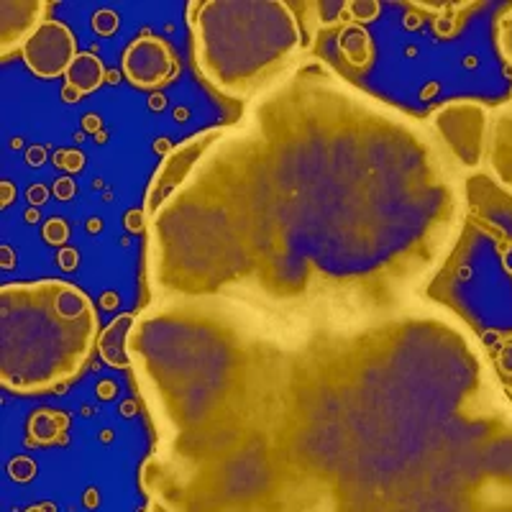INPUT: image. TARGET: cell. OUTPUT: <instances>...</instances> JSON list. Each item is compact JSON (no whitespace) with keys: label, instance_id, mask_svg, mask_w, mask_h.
I'll list each match as a JSON object with an SVG mask.
<instances>
[{"label":"cell","instance_id":"8992f818","mask_svg":"<svg viewBox=\"0 0 512 512\" xmlns=\"http://www.w3.org/2000/svg\"><path fill=\"white\" fill-rule=\"evenodd\" d=\"M216 139L218 134L208 131V134L198 136V139L185 141L177 152H172V157L162 164V169H159L157 177H154L152 192H149V205H146V208H149V216H152L154 210H157L164 200L172 198V192H175L177 187L192 175V169H195L198 159L203 157L205 149H208Z\"/></svg>","mask_w":512,"mask_h":512},{"label":"cell","instance_id":"30bf717a","mask_svg":"<svg viewBox=\"0 0 512 512\" xmlns=\"http://www.w3.org/2000/svg\"><path fill=\"white\" fill-rule=\"evenodd\" d=\"M3 8H6V11H11V16L13 13H26V18H34L36 11H39V6H36V3H3ZM24 31H29V26L18 21L16 26H11V29L3 31V44H6V47L8 44H13L18 36L24 34Z\"/></svg>","mask_w":512,"mask_h":512},{"label":"cell","instance_id":"ba28073f","mask_svg":"<svg viewBox=\"0 0 512 512\" xmlns=\"http://www.w3.org/2000/svg\"><path fill=\"white\" fill-rule=\"evenodd\" d=\"M67 77H70V85H75L80 93H88V90H93L98 85L100 77H103V67H100L98 59L80 57L77 62H72L70 75Z\"/></svg>","mask_w":512,"mask_h":512},{"label":"cell","instance_id":"52a82bcc","mask_svg":"<svg viewBox=\"0 0 512 512\" xmlns=\"http://www.w3.org/2000/svg\"><path fill=\"white\" fill-rule=\"evenodd\" d=\"M489 167L502 190L512 192V100L497 108L495 121H492Z\"/></svg>","mask_w":512,"mask_h":512},{"label":"cell","instance_id":"9c48e42d","mask_svg":"<svg viewBox=\"0 0 512 512\" xmlns=\"http://www.w3.org/2000/svg\"><path fill=\"white\" fill-rule=\"evenodd\" d=\"M497 47H500V57L507 64V70H512V6L497 21Z\"/></svg>","mask_w":512,"mask_h":512},{"label":"cell","instance_id":"277c9868","mask_svg":"<svg viewBox=\"0 0 512 512\" xmlns=\"http://www.w3.org/2000/svg\"><path fill=\"white\" fill-rule=\"evenodd\" d=\"M75 52V39L62 24L47 21L26 39V62L39 77H57L67 70Z\"/></svg>","mask_w":512,"mask_h":512},{"label":"cell","instance_id":"5b68a950","mask_svg":"<svg viewBox=\"0 0 512 512\" xmlns=\"http://www.w3.org/2000/svg\"><path fill=\"white\" fill-rule=\"evenodd\" d=\"M123 67H126L128 80H134L141 88H154V85L169 82V77L175 75L177 59L162 39L144 36L128 47Z\"/></svg>","mask_w":512,"mask_h":512},{"label":"cell","instance_id":"7a4b0ae2","mask_svg":"<svg viewBox=\"0 0 512 512\" xmlns=\"http://www.w3.org/2000/svg\"><path fill=\"white\" fill-rule=\"evenodd\" d=\"M205 11L236 39L198 26L200 67L226 90H251L297 47L300 31L280 3H208Z\"/></svg>","mask_w":512,"mask_h":512},{"label":"cell","instance_id":"3957f363","mask_svg":"<svg viewBox=\"0 0 512 512\" xmlns=\"http://www.w3.org/2000/svg\"><path fill=\"white\" fill-rule=\"evenodd\" d=\"M487 123V108L479 103H454L436 113L443 141L464 167H477L482 162Z\"/></svg>","mask_w":512,"mask_h":512},{"label":"cell","instance_id":"6da1fadb","mask_svg":"<svg viewBox=\"0 0 512 512\" xmlns=\"http://www.w3.org/2000/svg\"><path fill=\"white\" fill-rule=\"evenodd\" d=\"M95 331L88 297L59 282L34 290H3V382L41 392L77 372L72 356L47 341L49 333Z\"/></svg>","mask_w":512,"mask_h":512}]
</instances>
